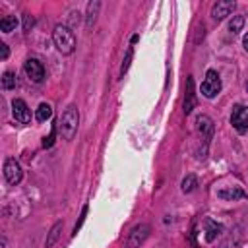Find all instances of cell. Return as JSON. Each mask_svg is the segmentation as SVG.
<instances>
[{"label":"cell","mask_w":248,"mask_h":248,"mask_svg":"<svg viewBox=\"0 0 248 248\" xmlns=\"http://www.w3.org/2000/svg\"><path fill=\"white\" fill-rule=\"evenodd\" d=\"M78 126H79V112H78V107H76V105H68V107L64 108L62 116H60L58 124H56V128H58L60 136L70 141V140H74V136H76V132H78Z\"/></svg>","instance_id":"cell-1"},{"label":"cell","mask_w":248,"mask_h":248,"mask_svg":"<svg viewBox=\"0 0 248 248\" xmlns=\"http://www.w3.org/2000/svg\"><path fill=\"white\" fill-rule=\"evenodd\" d=\"M52 41H54V46L58 48V52H62V54H72L76 50V35L64 23L54 25V29H52Z\"/></svg>","instance_id":"cell-2"},{"label":"cell","mask_w":248,"mask_h":248,"mask_svg":"<svg viewBox=\"0 0 248 248\" xmlns=\"http://www.w3.org/2000/svg\"><path fill=\"white\" fill-rule=\"evenodd\" d=\"M151 232V227L147 223H140L136 227H132V231L128 232V238H126V248H140L147 236Z\"/></svg>","instance_id":"cell-3"},{"label":"cell","mask_w":248,"mask_h":248,"mask_svg":"<svg viewBox=\"0 0 248 248\" xmlns=\"http://www.w3.org/2000/svg\"><path fill=\"white\" fill-rule=\"evenodd\" d=\"M200 91H202V95L207 97V99H213V97L221 91V78H219V74H217L215 70H207L205 79H203Z\"/></svg>","instance_id":"cell-4"},{"label":"cell","mask_w":248,"mask_h":248,"mask_svg":"<svg viewBox=\"0 0 248 248\" xmlns=\"http://www.w3.org/2000/svg\"><path fill=\"white\" fill-rule=\"evenodd\" d=\"M231 124L238 134H244L248 130V107L246 105H234L231 112Z\"/></svg>","instance_id":"cell-5"},{"label":"cell","mask_w":248,"mask_h":248,"mask_svg":"<svg viewBox=\"0 0 248 248\" xmlns=\"http://www.w3.org/2000/svg\"><path fill=\"white\" fill-rule=\"evenodd\" d=\"M4 178H6V180H8V184H12V186L19 184V182H21V178H23L21 165H19L14 157H8V159L4 161Z\"/></svg>","instance_id":"cell-6"},{"label":"cell","mask_w":248,"mask_h":248,"mask_svg":"<svg viewBox=\"0 0 248 248\" xmlns=\"http://www.w3.org/2000/svg\"><path fill=\"white\" fill-rule=\"evenodd\" d=\"M23 72L33 83H43L45 79V68L37 58H27L23 62Z\"/></svg>","instance_id":"cell-7"},{"label":"cell","mask_w":248,"mask_h":248,"mask_svg":"<svg viewBox=\"0 0 248 248\" xmlns=\"http://www.w3.org/2000/svg\"><path fill=\"white\" fill-rule=\"evenodd\" d=\"M196 130H198V136L203 140V143L207 145L209 140L213 138V132H215V124L213 120L207 116V114H200L196 118Z\"/></svg>","instance_id":"cell-8"},{"label":"cell","mask_w":248,"mask_h":248,"mask_svg":"<svg viewBox=\"0 0 248 248\" xmlns=\"http://www.w3.org/2000/svg\"><path fill=\"white\" fill-rule=\"evenodd\" d=\"M234 8H236V2H234V0H217V2L211 6V17H213L215 21H221V19H225L227 16H231Z\"/></svg>","instance_id":"cell-9"},{"label":"cell","mask_w":248,"mask_h":248,"mask_svg":"<svg viewBox=\"0 0 248 248\" xmlns=\"http://www.w3.org/2000/svg\"><path fill=\"white\" fill-rule=\"evenodd\" d=\"M12 114L19 124H29L31 122V110L23 99H14L12 101Z\"/></svg>","instance_id":"cell-10"},{"label":"cell","mask_w":248,"mask_h":248,"mask_svg":"<svg viewBox=\"0 0 248 248\" xmlns=\"http://www.w3.org/2000/svg\"><path fill=\"white\" fill-rule=\"evenodd\" d=\"M196 108V93H194V79L188 76L186 79V93H184V114H190Z\"/></svg>","instance_id":"cell-11"},{"label":"cell","mask_w":248,"mask_h":248,"mask_svg":"<svg viewBox=\"0 0 248 248\" xmlns=\"http://www.w3.org/2000/svg\"><path fill=\"white\" fill-rule=\"evenodd\" d=\"M217 196L221 198V200H227V202H234V200H242V198H248V194L244 192V190H240L238 186H231V188H223V190H219L217 192Z\"/></svg>","instance_id":"cell-12"},{"label":"cell","mask_w":248,"mask_h":248,"mask_svg":"<svg viewBox=\"0 0 248 248\" xmlns=\"http://www.w3.org/2000/svg\"><path fill=\"white\" fill-rule=\"evenodd\" d=\"M99 10H101V2L99 0H93L87 4V12H85V29H91L97 21V16H99Z\"/></svg>","instance_id":"cell-13"},{"label":"cell","mask_w":248,"mask_h":248,"mask_svg":"<svg viewBox=\"0 0 248 248\" xmlns=\"http://www.w3.org/2000/svg\"><path fill=\"white\" fill-rule=\"evenodd\" d=\"M221 231H223V227L217 221H213V219H207L205 221V240L207 242H213L221 234Z\"/></svg>","instance_id":"cell-14"},{"label":"cell","mask_w":248,"mask_h":248,"mask_svg":"<svg viewBox=\"0 0 248 248\" xmlns=\"http://www.w3.org/2000/svg\"><path fill=\"white\" fill-rule=\"evenodd\" d=\"M60 232H62V221H56V223L52 225V229H50L46 240H45V248H52V246L56 244V240L60 238Z\"/></svg>","instance_id":"cell-15"},{"label":"cell","mask_w":248,"mask_h":248,"mask_svg":"<svg viewBox=\"0 0 248 248\" xmlns=\"http://www.w3.org/2000/svg\"><path fill=\"white\" fill-rule=\"evenodd\" d=\"M50 116H52V107H50L48 103H41V105L37 107V110H35V118H37L39 122H46Z\"/></svg>","instance_id":"cell-16"},{"label":"cell","mask_w":248,"mask_h":248,"mask_svg":"<svg viewBox=\"0 0 248 248\" xmlns=\"http://www.w3.org/2000/svg\"><path fill=\"white\" fill-rule=\"evenodd\" d=\"M16 27H17V17L16 16H6V17L0 19V31L2 33H12V31H16Z\"/></svg>","instance_id":"cell-17"},{"label":"cell","mask_w":248,"mask_h":248,"mask_svg":"<svg viewBox=\"0 0 248 248\" xmlns=\"http://www.w3.org/2000/svg\"><path fill=\"white\" fill-rule=\"evenodd\" d=\"M180 188H182V192H184V194L194 192V190L198 188V178H196V174H186V176L182 178Z\"/></svg>","instance_id":"cell-18"},{"label":"cell","mask_w":248,"mask_h":248,"mask_svg":"<svg viewBox=\"0 0 248 248\" xmlns=\"http://www.w3.org/2000/svg\"><path fill=\"white\" fill-rule=\"evenodd\" d=\"M244 21H246V17L242 16V14H236V16H232L231 17V21H229V31L234 35V33H238V31H242V27H244Z\"/></svg>","instance_id":"cell-19"},{"label":"cell","mask_w":248,"mask_h":248,"mask_svg":"<svg viewBox=\"0 0 248 248\" xmlns=\"http://www.w3.org/2000/svg\"><path fill=\"white\" fill-rule=\"evenodd\" d=\"M0 81H2V89H6V91H8V89H14V87H16V83H17L16 74H14V72H10V70L2 74V79H0Z\"/></svg>","instance_id":"cell-20"},{"label":"cell","mask_w":248,"mask_h":248,"mask_svg":"<svg viewBox=\"0 0 248 248\" xmlns=\"http://www.w3.org/2000/svg\"><path fill=\"white\" fill-rule=\"evenodd\" d=\"M132 56H134V46H128V50H126V56H124V60H122V66H120V78H124V74L128 72V68H130V62H132Z\"/></svg>","instance_id":"cell-21"},{"label":"cell","mask_w":248,"mask_h":248,"mask_svg":"<svg viewBox=\"0 0 248 248\" xmlns=\"http://www.w3.org/2000/svg\"><path fill=\"white\" fill-rule=\"evenodd\" d=\"M87 211H89V205L85 203L83 207H81V213H79V219H78V223H76V227H74V234L81 229V225H83V221H85V215H87Z\"/></svg>","instance_id":"cell-22"},{"label":"cell","mask_w":248,"mask_h":248,"mask_svg":"<svg viewBox=\"0 0 248 248\" xmlns=\"http://www.w3.org/2000/svg\"><path fill=\"white\" fill-rule=\"evenodd\" d=\"M56 130H58V128L54 126V128L50 130V134H48V138H45V140H43V147H50V145L54 143V134H56Z\"/></svg>","instance_id":"cell-23"},{"label":"cell","mask_w":248,"mask_h":248,"mask_svg":"<svg viewBox=\"0 0 248 248\" xmlns=\"http://www.w3.org/2000/svg\"><path fill=\"white\" fill-rule=\"evenodd\" d=\"M33 23H35V19H33L29 14H25V16H23V29H25V31H29V29L33 27Z\"/></svg>","instance_id":"cell-24"},{"label":"cell","mask_w":248,"mask_h":248,"mask_svg":"<svg viewBox=\"0 0 248 248\" xmlns=\"http://www.w3.org/2000/svg\"><path fill=\"white\" fill-rule=\"evenodd\" d=\"M8 54H10L8 45H6V43H0V58H2V60H6V58H8Z\"/></svg>","instance_id":"cell-25"},{"label":"cell","mask_w":248,"mask_h":248,"mask_svg":"<svg viewBox=\"0 0 248 248\" xmlns=\"http://www.w3.org/2000/svg\"><path fill=\"white\" fill-rule=\"evenodd\" d=\"M242 45H244V50L248 52V33H246V35L242 37Z\"/></svg>","instance_id":"cell-26"},{"label":"cell","mask_w":248,"mask_h":248,"mask_svg":"<svg viewBox=\"0 0 248 248\" xmlns=\"http://www.w3.org/2000/svg\"><path fill=\"white\" fill-rule=\"evenodd\" d=\"M246 89H248V83H246Z\"/></svg>","instance_id":"cell-27"}]
</instances>
